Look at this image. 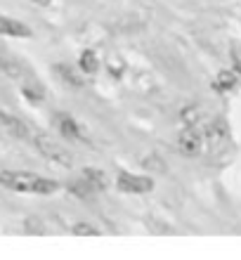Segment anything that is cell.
I'll list each match as a JSON object with an SVG mask.
<instances>
[{
    "instance_id": "7c38bea8",
    "label": "cell",
    "mask_w": 241,
    "mask_h": 260,
    "mask_svg": "<svg viewBox=\"0 0 241 260\" xmlns=\"http://www.w3.org/2000/svg\"><path fill=\"white\" fill-rule=\"evenodd\" d=\"M81 69H83V74H95L97 69H99V59H97V55L92 50H85L81 55Z\"/></svg>"
},
{
    "instance_id": "7a4b0ae2",
    "label": "cell",
    "mask_w": 241,
    "mask_h": 260,
    "mask_svg": "<svg viewBox=\"0 0 241 260\" xmlns=\"http://www.w3.org/2000/svg\"><path fill=\"white\" fill-rule=\"evenodd\" d=\"M31 140H33V147L41 151L45 158L59 164L62 168H71V166H74V156H71V151L66 149V147H62L57 140H52L50 135H45V133H33Z\"/></svg>"
},
{
    "instance_id": "3957f363",
    "label": "cell",
    "mask_w": 241,
    "mask_h": 260,
    "mask_svg": "<svg viewBox=\"0 0 241 260\" xmlns=\"http://www.w3.org/2000/svg\"><path fill=\"white\" fill-rule=\"evenodd\" d=\"M0 71H5L10 78H14V81H19V83H26L33 78L31 71L21 64L19 57H14L12 52H7L5 48H0Z\"/></svg>"
},
{
    "instance_id": "4fadbf2b",
    "label": "cell",
    "mask_w": 241,
    "mask_h": 260,
    "mask_svg": "<svg viewBox=\"0 0 241 260\" xmlns=\"http://www.w3.org/2000/svg\"><path fill=\"white\" fill-rule=\"evenodd\" d=\"M236 85V76L229 74V71H222L220 76H218V81H215V90H220V92H227V90H232Z\"/></svg>"
},
{
    "instance_id": "6da1fadb",
    "label": "cell",
    "mask_w": 241,
    "mask_h": 260,
    "mask_svg": "<svg viewBox=\"0 0 241 260\" xmlns=\"http://www.w3.org/2000/svg\"><path fill=\"white\" fill-rule=\"evenodd\" d=\"M0 185L12 189V192H24V194H52L59 189L55 180L26 171H0Z\"/></svg>"
},
{
    "instance_id": "8fae6325",
    "label": "cell",
    "mask_w": 241,
    "mask_h": 260,
    "mask_svg": "<svg viewBox=\"0 0 241 260\" xmlns=\"http://www.w3.org/2000/svg\"><path fill=\"white\" fill-rule=\"evenodd\" d=\"M83 178H85V182H88L92 189H104V187L109 185V182H107V175H104L102 171H95V168L83 171Z\"/></svg>"
},
{
    "instance_id": "277c9868",
    "label": "cell",
    "mask_w": 241,
    "mask_h": 260,
    "mask_svg": "<svg viewBox=\"0 0 241 260\" xmlns=\"http://www.w3.org/2000/svg\"><path fill=\"white\" fill-rule=\"evenodd\" d=\"M116 187L125 194H147L154 189V180L147 175H132V173H121L116 180Z\"/></svg>"
},
{
    "instance_id": "5bb4252c",
    "label": "cell",
    "mask_w": 241,
    "mask_h": 260,
    "mask_svg": "<svg viewBox=\"0 0 241 260\" xmlns=\"http://www.w3.org/2000/svg\"><path fill=\"white\" fill-rule=\"evenodd\" d=\"M74 234H76V237H83V234H88V237H97L99 230L92 227V225H85V222H78V225H74Z\"/></svg>"
},
{
    "instance_id": "5b68a950",
    "label": "cell",
    "mask_w": 241,
    "mask_h": 260,
    "mask_svg": "<svg viewBox=\"0 0 241 260\" xmlns=\"http://www.w3.org/2000/svg\"><path fill=\"white\" fill-rule=\"evenodd\" d=\"M229 140V130L225 125V121H213V123L206 125V142L211 149H218V147H225V142Z\"/></svg>"
},
{
    "instance_id": "30bf717a",
    "label": "cell",
    "mask_w": 241,
    "mask_h": 260,
    "mask_svg": "<svg viewBox=\"0 0 241 260\" xmlns=\"http://www.w3.org/2000/svg\"><path fill=\"white\" fill-rule=\"evenodd\" d=\"M55 74L59 76V78H62L69 88H81V85H83L81 76H78L71 67H66V64H55Z\"/></svg>"
},
{
    "instance_id": "ba28073f",
    "label": "cell",
    "mask_w": 241,
    "mask_h": 260,
    "mask_svg": "<svg viewBox=\"0 0 241 260\" xmlns=\"http://www.w3.org/2000/svg\"><path fill=\"white\" fill-rule=\"evenodd\" d=\"M0 123L5 125L14 137H19V140H28V137H31L28 125L24 123L21 118H17V116H10V114H5V111H0Z\"/></svg>"
},
{
    "instance_id": "8992f818",
    "label": "cell",
    "mask_w": 241,
    "mask_h": 260,
    "mask_svg": "<svg viewBox=\"0 0 241 260\" xmlns=\"http://www.w3.org/2000/svg\"><path fill=\"white\" fill-rule=\"evenodd\" d=\"M178 147H180V151H182L185 156H194V154H199V151H201V147H203V140H201V135L194 128H187L185 133L180 135Z\"/></svg>"
},
{
    "instance_id": "2e32d148",
    "label": "cell",
    "mask_w": 241,
    "mask_h": 260,
    "mask_svg": "<svg viewBox=\"0 0 241 260\" xmlns=\"http://www.w3.org/2000/svg\"><path fill=\"white\" fill-rule=\"evenodd\" d=\"M234 67H236V71L241 74V59H239V57H234Z\"/></svg>"
},
{
    "instance_id": "9a60e30c",
    "label": "cell",
    "mask_w": 241,
    "mask_h": 260,
    "mask_svg": "<svg viewBox=\"0 0 241 260\" xmlns=\"http://www.w3.org/2000/svg\"><path fill=\"white\" fill-rule=\"evenodd\" d=\"M31 3H33V5H38V7H48L52 0H31Z\"/></svg>"
},
{
    "instance_id": "9c48e42d",
    "label": "cell",
    "mask_w": 241,
    "mask_h": 260,
    "mask_svg": "<svg viewBox=\"0 0 241 260\" xmlns=\"http://www.w3.org/2000/svg\"><path fill=\"white\" fill-rule=\"evenodd\" d=\"M55 123L59 125V130H62V135L64 137H71V140H81V142H85V135L81 133V125L74 121L71 116H57L55 118Z\"/></svg>"
},
{
    "instance_id": "52a82bcc",
    "label": "cell",
    "mask_w": 241,
    "mask_h": 260,
    "mask_svg": "<svg viewBox=\"0 0 241 260\" xmlns=\"http://www.w3.org/2000/svg\"><path fill=\"white\" fill-rule=\"evenodd\" d=\"M0 36H12V38H28L31 28L24 21L10 19V17H0Z\"/></svg>"
}]
</instances>
